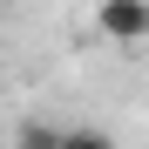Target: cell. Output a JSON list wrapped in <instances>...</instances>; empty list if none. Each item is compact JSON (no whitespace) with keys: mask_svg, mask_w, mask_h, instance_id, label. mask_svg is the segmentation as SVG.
Masks as SVG:
<instances>
[{"mask_svg":"<svg viewBox=\"0 0 149 149\" xmlns=\"http://www.w3.org/2000/svg\"><path fill=\"white\" fill-rule=\"evenodd\" d=\"M54 149H115V142H109V129H61Z\"/></svg>","mask_w":149,"mask_h":149,"instance_id":"3","label":"cell"},{"mask_svg":"<svg viewBox=\"0 0 149 149\" xmlns=\"http://www.w3.org/2000/svg\"><path fill=\"white\" fill-rule=\"evenodd\" d=\"M54 142H61V129H54V122H41V115H27V122L14 129V149H54Z\"/></svg>","mask_w":149,"mask_h":149,"instance_id":"2","label":"cell"},{"mask_svg":"<svg viewBox=\"0 0 149 149\" xmlns=\"http://www.w3.org/2000/svg\"><path fill=\"white\" fill-rule=\"evenodd\" d=\"M95 27L102 41H149V0H102Z\"/></svg>","mask_w":149,"mask_h":149,"instance_id":"1","label":"cell"}]
</instances>
